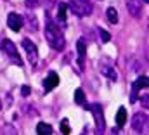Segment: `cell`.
Segmentation results:
<instances>
[{"label":"cell","instance_id":"9a60e30c","mask_svg":"<svg viewBox=\"0 0 149 135\" xmlns=\"http://www.w3.org/2000/svg\"><path fill=\"white\" fill-rule=\"evenodd\" d=\"M52 127L49 123H38L37 125V135H52Z\"/></svg>","mask_w":149,"mask_h":135},{"label":"cell","instance_id":"3957f363","mask_svg":"<svg viewBox=\"0 0 149 135\" xmlns=\"http://www.w3.org/2000/svg\"><path fill=\"white\" fill-rule=\"evenodd\" d=\"M66 7L73 12L74 16H78V17L90 16L92 10H94V5H92L90 0H70L66 3Z\"/></svg>","mask_w":149,"mask_h":135},{"label":"cell","instance_id":"484cf974","mask_svg":"<svg viewBox=\"0 0 149 135\" xmlns=\"http://www.w3.org/2000/svg\"><path fill=\"white\" fill-rule=\"evenodd\" d=\"M83 135H87V134H83Z\"/></svg>","mask_w":149,"mask_h":135},{"label":"cell","instance_id":"4fadbf2b","mask_svg":"<svg viewBox=\"0 0 149 135\" xmlns=\"http://www.w3.org/2000/svg\"><path fill=\"white\" fill-rule=\"evenodd\" d=\"M141 7H142V2L141 0H128V9L134 16H139L141 14Z\"/></svg>","mask_w":149,"mask_h":135},{"label":"cell","instance_id":"ac0fdd59","mask_svg":"<svg viewBox=\"0 0 149 135\" xmlns=\"http://www.w3.org/2000/svg\"><path fill=\"white\" fill-rule=\"evenodd\" d=\"M26 19H28V28H30L31 31H37V30H38L37 17H35L33 14H28V16H26Z\"/></svg>","mask_w":149,"mask_h":135},{"label":"cell","instance_id":"7a4b0ae2","mask_svg":"<svg viewBox=\"0 0 149 135\" xmlns=\"http://www.w3.org/2000/svg\"><path fill=\"white\" fill-rule=\"evenodd\" d=\"M0 50L3 52V56H7V59L12 64H16V66H19V68L23 66V59H21V56H19L17 47L14 45V42H10L9 38H3L0 42Z\"/></svg>","mask_w":149,"mask_h":135},{"label":"cell","instance_id":"9c48e42d","mask_svg":"<svg viewBox=\"0 0 149 135\" xmlns=\"http://www.w3.org/2000/svg\"><path fill=\"white\" fill-rule=\"evenodd\" d=\"M148 125V116L144 113H135L134 118H132V127L135 132H142Z\"/></svg>","mask_w":149,"mask_h":135},{"label":"cell","instance_id":"ba28073f","mask_svg":"<svg viewBox=\"0 0 149 135\" xmlns=\"http://www.w3.org/2000/svg\"><path fill=\"white\" fill-rule=\"evenodd\" d=\"M57 85H59V74L56 71H50L47 74V78L43 80V90H45V94L50 92V90H54Z\"/></svg>","mask_w":149,"mask_h":135},{"label":"cell","instance_id":"cb8c5ba5","mask_svg":"<svg viewBox=\"0 0 149 135\" xmlns=\"http://www.w3.org/2000/svg\"><path fill=\"white\" fill-rule=\"evenodd\" d=\"M40 3H43V5H45V7L49 9V7H50L52 3H56V0H40Z\"/></svg>","mask_w":149,"mask_h":135},{"label":"cell","instance_id":"d4e9b609","mask_svg":"<svg viewBox=\"0 0 149 135\" xmlns=\"http://www.w3.org/2000/svg\"><path fill=\"white\" fill-rule=\"evenodd\" d=\"M144 2H148V0H144Z\"/></svg>","mask_w":149,"mask_h":135},{"label":"cell","instance_id":"44dd1931","mask_svg":"<svg viewBox=\"0 0 149 135\" xmlns=\"http://www.w3.org/2000/svg\"><path fill=\"white\" fill-rule=\"evenodd\" d=\"M0 135H17V132L12 128V127H3V130H0Z\"/></svg>","mask_w":149,"mask_h":135},{"label":"cell","instance_id":"30bf717a","mask_svg":"<svg viewBox=\"0 0 149 135\" xmlns=\"http://www.w3.org/2000/svg\"><path fill=\"white\" fill-rule=\"evenodd\" d=\"M76 50H78V64H80V69H83V57L87 54V43L83 38H80L76 42Z\"/></svg>","mask_w":149,"mask_h":135},{"label":"cell","instance_id":"277c9868","mask_svg":"<svg viewBox=\"0 0 149 135\" xmlns=\"http://www.w3.org/2000/svg\"><path fill=\"white\" fill-rule=\"evenodd\" d=\"M92 116H94V121H95V134L97 135H104L106 132V121H104V113H102V107L99 104H90V106H85Z\"/></svg>","mask_w":149,"mask_h":135},{"label":"cell","instance_id":"5b68a950","mask_svg":"<svg viewBox=\"0 0 149 135\" xmlns=\"http://www.w3.org/2000/svg\"><path fill=\"white\" fill-rule=\"evenodd\" d=\"M23 49L26 50V56H28L30 64H31V66H37V63H38V49H37V45H35L30 38H24V40H23Z\"/></svg>","mask_w":149,"mask_h":135},{"label":"cell","instance_id":"2e32d148","mask_svg":"<svg viewBox=\"0 0 149 135\" xmlns=\"http://www.w3.org/2000/svg\"><path fill=\"white\" fill-rule=\"evenodd\" d=\"M106 14H108V21H109L111 24H116V23H118V10H116L114 7H109Z\"/></svg>","mask_w":149,"mask_h":135},{"label":"cell","instance_id":"e0dca14e","mask_svg":"<svg viewBox=\"0 0 149 135\" xmlns=\"http://www.w3.org/2000/svg\"><path fill=\"white\" fill-rule=\"evenodd\" d=\"M74 102L78 106H85V94H83L81 88H76L74 90Z\"/></svg>","mask_w":149,"mask_h":135},{"label":"cell","instance_id":"52a82bcc","mask_svg":"<svg viewBox=\"0 0 149 135\" xmlns=\"http://www.w3.org/2000/svg\"><path fill=\"white\" fill-rule=\"evenodd\" d=\"M7 26L12 30V31H19L23 26H24V17L21 14H16V12H10L7 16Z\"/></svg>","mask_w":149,"mask_h":135},{"label":"cell","instance_id":"6da1fadb","mask_svg":"<svg viewBox=\"0 0 149 135\" xmlns=\"http://www.w3.org/2000/svg\"><path fill=\"white\" fill-rule=\"evenodd\" d=\"M45 40L49 42V45H50L54 50H63L64 45H66L63 30H61L59 24H57L56 21H52L50 17H47V23H45Z\"/></svg>","mask_w":149,"mask_h":135},{"label":"cell","instance_id":"603a6c76","mask_svg":"<svg viewBox=\"0 0 149 135\" xmlns=\"http://www.w3.org/2000/svg\"><path fill=\"white\" fill-rule=\"evenodd\" d=\"M38 3H40V0H26V7L28 9H35Z\"/></svg>","mask_w":149,"mask_h":135},{"label":"cell","instance_id":"d6986e66","mask_svg":"<svg viewBox=\"0 0 149 135\" xmlns=\"http://www.w3.org/2000/svg\"><path fill=\"white\" fill-rule=\"evenodd\" d=\"M61 132H63V135H70L71 128H70V121L68 120H63L61 121Z\"/></svg>","mask_w":149,"mask_h":135},{"label":"cell","instance_id":"7c38bea8","mask_svg":"<svg viewBox=\"0 0 149 135\" xmlns=\"http://www.w3.org/2000/svg\"><path fill=\"white\" fill-rule=\"evenodd\" d=\"M66 10H68L66 3L64 2H59V5H57V21L61 24H66Z\"/></svg>","mask_w":149,"mask_h":135},{"label":"cell","instance_id":"8992f818","mask_svg":"<svg viewBox=\"0 0 149 135\" xmlns=\"http://www.w3.org/2000/svg\"><path fill=\"white\" fill-rule=\"evenodd\" d=\"M142 88H144V90L148 88V76H141V78H137V80L134 81V85H132V94H130V102L137 101V95L141 94Z\"/></svg>","mask_w":149,"mask_h":135},{"label":"cell","instance_id":"8fae6325","mask_svg":"<svg viewBox=\"0 0 149 135\" xmlns=\"http://www.w3.org/2000/svg\"><path fill=\"white\" fill-rule=\"evenodd\" d=\"M101 73H102L106 78H109L111 81H116V80H118V73H116V69L113 66H106V64L101 66Z\"/></svg>","mask_w":149,"mask_h":135},{"label":"cell","instance_id":"5bb4252c","mask_svg":"<svg viewBox=\"0 0 149 135\" xmlns=\"http://www.w3.org/2000/svg\"><path fill=\"white\" fill-rule=\"evenodd\" d=\"M125 123H127V109H125V107L121 106V107L118 109V114H116V125H118V127L121 128V127H123Z\"/></svg>","mask_w":149,"mask_h":135},{"label":"cell","instance_id":"7402d4cb","mask_svg":"<svg viewBox=\"0 0 149 135\" xmlns=\"http://www.w3.org/2000/svg\"><path fill=\"white\" fill-rule=\"evenodd\" d=\"M30 92H31V88H30L28 85H23V87H21V95H23V97H28Z\"/></svg>","mask_w":149,"mask_h":135},{"label":"cell","instance_id":"ffe728a7","mask_svg":"<svg viewBox=\"0 0 149 135\" xmlns=\"http://www.w3.org/2000/svg\"><path fill=\"white\" fill-rule=\"evenodd\" d=\"M97 31H99V36H101V40H102V42H104V43H108V42H109V40H111V35L108 33V31H106V30H102V28H99V30H97Z\"/></svg>","mask_w":149,"mask_h":135}]
</instances>
